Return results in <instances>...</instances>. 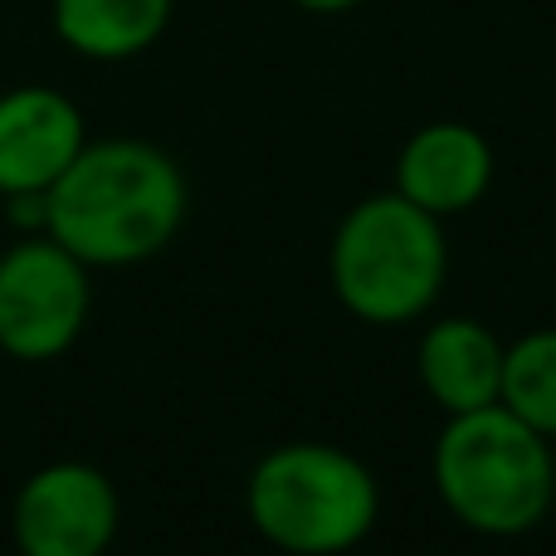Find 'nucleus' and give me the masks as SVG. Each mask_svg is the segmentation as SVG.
<instances>
[{
  "instance_id": "nucleus-1",
  "label": "nucleus",
  "mask_w": 556,
  "mask_h": 556,
  "mask_svg": "<svg viewBox=\"0 0 556 556\" xmlns=\"http://www.w3.org/2000/svg\"><path fill=\"white\" fill-rule=\"evenodd\" d=\"M191 186L172 152L147 137H88L45 195V235L88 269L152 264L181 235Z\"/></svg>"
},
{
  "instance_id": "nucleus-2",
  "label": "nucleus",
  "mask_w": 556,
  "mask_h": 556,
  "mask_svg": "<svg viewBox=\"0 0 556 556\" xmlns=\"http://www.w3.org/2000/svg\"><path fill=\"white\" fill-rule=\"evenodd\" d=\"M444 513L479 538H528L556 503V450L508 405L444 415L430 454Z\"/></svg>"
},
{
  "instance_id": "nucleus-3",
  "label": "nucleus",
  "mask_w": 556,
  "mask_h": 556,
  "mask_svg": "<svg viewBox=\"0 0 556 556\" xmlns=\"http://www.w3.org/2000/svg\"><path fill=\"white\" fill-rule=\"evenodd\" d=\"M327 278H332L337 303L356 323H420L440 303L444 278H450L444 220L405 201L395 186L366 195L337 220L332 244H327Z\"/></svg>"
},
{
  "instance_id": "nucleus-4",
  "label": "nucleus",
  "mask_w": 556,
  "mask_h": 556,
  "mask_svg": "<svg viewBox=\"0 0 556 556\" xmlns=\"http://www.w3.org/2000/svg\"><path fill=\"white\" fill-rule=\"evenodd\" d=\"M250 528L283 556H342L371 538L381 483L342 444L293 440L260 454L244 479Z\"/></svg>"
},
{
  "instance_id": "nucleus-5",
  "label": "nucleus",
  "mask_w": 556,
  "mask_h": 556,
  "mask_svg": "<svg viewBox=\"0 0 556 556\" xmlns=\"http://www.w3.org/2000/svg\"><path fill=\"white\" fill-rule=\"evenodd\" d=\"M93 313V269L54 235L35 230L0 250V352L10 362H59Z\"/></svg>"
},
{
  "instance_id": "nucleus-6",
  "label": "nucleus",
  "mask_w": 556,
  "mask_h": 556,
  "mask_svg": "<svg viewBox=\"0 0 556 556\" xmlns=\"http://www.w3.org/2000/svg\"><path fill=\"white\" fill-rule=\"evenodd\" d=\"M117 528V483L84 459L39 464L10 498V542L20 556H108Z\"/></svg>"
},
{
  "instance_id": "nucleus-7",
  "label": "nucleus",
  "mask_w": 556,
  "mask_h": 556,
  "mask_svg": "<svg viewBox=\"0 0 556 556\" xmlns=\"http://www.w3.org/2000/svg\"><path fill=\"white\" fill-rule=\"evenodd\" d=\"M88 142V117L64 88L15 84L0 93V201L49 195Z\"/></svg>"
},
{
  "instance_id": "nucleus-8",
  "label": "nucleus",
  "mask_w": 556,
  "mask_h": 556,
  "mask_svg": "<svg viewBox=\"0 0 556 556\" xmlns=\"http://www.w3.org/2000/svg\"><path fill=\"white\" fill-rule=\"evenodd\" d=\"M493 186V147L473 123H425L405 137L401 156H395V191L415 201L420 211L440 215H464L489 195Z\"/></svg>"
},
{
  "instance_id": "nucleus-9",
  "label": "nucleus",
  "mask_w": 556,
  "mask_h": 556,
  "mask_svg": "<svg viewBox=\"0 0 556 556\" xmlns=\"http://www.w3.org/2000/svg\"><path fill=\"white\" fill-rule=\"evenodd\" d=\"M503 352L489 323L479 317H434L415 346L420 386L444 415H469L498 405L503 395Z\"/></svg>"
},
{
  "instance_id": "nucleus-10",
  "label": "nucleus",
  "mask_w": 556,
  "mask_h": 556,
  "mask_svg": "<svg viewBox=\"0 0 556 556\" xmlns=\"http://www.w3.org/2000/svg\"><path fill=\"white\" fill-rule=\"evenodd\" d=\"M176 0H49V29L74 59L127 64L162 45Z\"/></svg>"
},
{
  "instance_id": "nucleus-11",
  "label": "nucleus",
  "mask_w": 556,
  "mask_h": 556,
  "mask_svg": "<svg viewBox=\"0 0 556 556\" xmlns=\"http://www.w3.org/2000/svg\"><path fill=\"white\" fill-rule=\"evenodd\" d=\"M522 425L556 440V327H532L503 352V395Z\"/></svg>"
},
{
  "instance_id": "nucleus-12",
  "label": "nucleus",
  "mask_w": 556,
  "mask_h": 556,
  "mask_svg": "<svg viewBox=\"0 0 556 556\" xmlns=\"http://www.w3.org/2000/svg\"><path fill=\"white\" fill-rule=\"evenodd\" d=\"M293 10H307V15H346V10L366 5V0H288Z\"/></svg>"
}]
</instances>
